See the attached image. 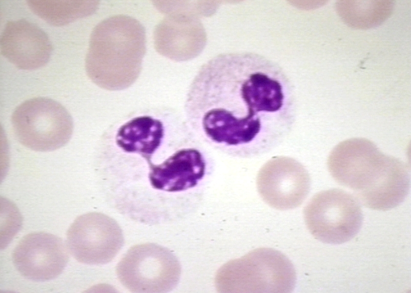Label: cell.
<instances>
[{"label": "cell", "mask_w": 411, "mask_h": 293, "mask_svg": "<svg viewBox=\"0 0 411 293\" xmlns=\"http://www.w3.org/2000/svg\"><path fill=\"white\" fill-rule=\"evenodd\" d=\"M187 122L206 145L228 156L252 158L282 143L295 111L282 70L260 55H218L206 63L186 99Z\"/></svg>", "instance_id": "6da1fadb"}, {"label": "cell", "mask_w": 411, "mask_h": 293, "mask_svg": "<svg viewBox=\"0 0 411 293\" xmlns=\"http://www.w3.org/2000/svg\"><path fill=\"white\" fill-rule=\"evenodd\" d=\"M327 167L334 180L353 190L360 204L369 209H393L409 193L410 177L405 163L385 154L366 138L338 144L328 156Z\"/></svg>", "instance_id": "7a4b0ae2"}, {"label": "cell", "mask_w": 411, "mask_h": 293, "mask_svg": "<svg viewBox=\"0 0 411 293\" xmlns=\"http://www.w3.org/2000/svg\"><path fill=\"white\" fill-rule=\"evenodd\" d=\"M145 52V29L139 21L125 15L107 18L91 33L86 74L102 88L123 90L138 78Z\"/></svg>", "instance_id": "3957f363"}, {"label": "cell", "mask_w": 411, "mask_h": 293, "mask_svg": "<svg viewBox=\"0 0 411 293\" xmlns=\"http://www.w3.org/2000/svg\"><path fill=\"white\" fill-rule=\"evenodd\" d=\"M296 272L288 258L271 248L255 249L228 261L215 277L217 291L223 293H290Z\"/></svg>", "instance_id": "277c9868"}, {"label": "cell", "mask_w": 411, "mask_h": 293, "mask_svg": "<svg viewBox=\"0 0 411 293\" xmlns=\"http://www.w3.org/2000/svg\"><path fill=\"white\" fill-rule=\"evenodd\" d=\"M14 133L25 147L41 152L51 151L65 145L73 133L72 118L59 102L39 97L18 105L11 116Z\"/></svg>", "instance_id": "5b68a950"}, {"label": "cell", "mask_w": 411, "mask_h": 293, "mask_svg": "<svg viewBox=\"0 0 411 293\" xmlns=\"http://www.w3.org/2000/svg\"><path fill=\"white\" fill-rule=\"evenodd\" d=\"M304 221L316 239L341 244L352 239L363 222L361 204L354 195L338 188L315 194L304 209Z\"/></svg>", "instance_id": "8992f818"}, {"label": "cell", "mask_w": 411, "mask_h": 293, "mask_svg": "<svg viewBox=\"0 0 411 293\" xmlns=\"http://www.w3.org/2000/svg\"><path fill=\"white\" fill-rule=\"evenodd\" d=\"M122 284L136 293H162L173 290L181 274L174 254L160 245L145 243L131 248L117 265Z\"/></svg>", "instance_id": "52a82bcc"}, {"label": "cell", "mask_w": 411, "mask_h": 293, "mask_svg": "<svg viewBox=\"0 0 411 293\" xmlns=\"http://www.w3.org/2000/svg\"><path fill=\"white\" fill-rule=\"evenodd\" d=\"M66 245L78 262L103 265L111 261L122 248L121 229L112 218L100 212H89L76 218L66 232Z\"/></svg>", "instance_id": "ba28073f"}, {"label": "cell", "mask_w": 411, "mask_h": 293, "mask_svg": "<svg viewBox=\"0 0 411 293\" xmlns=\"http://www.w3.org/2000/svg\"><path fill=\"white\" fill-rule=\"evenodd\" d=\"M147 163L151 186L167 192L195 188L212 174L214 167L211 155L199 138L158 163Z\"/></svg>", "instance_id": "9c48e42d"}, {"label": "cell", "mask_w": 411, "mask_h": 293, "mask_svg": "<svg viewBox=\"0 0 411 293\" xmlns=\"http://www.w3.org/2000/svg\"><path fill=\"white\" fill-rule=\"evenodd\" d=\"M310 177L304 166L288 156H274L259 170L256 186L261 198L278 209H294L302 204L310 188Z\"/></svg>", "instance_id": "30bf717a"}, {"label": "cell", "mask_w": 411, "mask_h": 293, "mask_svg": "<svg viewBox=\"0 0 411 293\" xmlns=\"http://www.w3.org/2000/svg\"><path fill=\"white\" fill-rule=\"evenodd\" d=\"M66 243L53 234L40 231L22 237L12 253L13 263L23 277L45 281L58 277L68 259Z\"/></svg>", "instance_id": "8fae6325"}, {"label": "cell", "mask_w": 411, "mask_h": 293, "mask_svg": "<svg viewBox=\"0 0 411 293\" xmlns=\"http://www.w3.org/2000/svg\"><path fill=\"white\" fill-rule=\"evenodd\" d=\"M52 49L45 32L24 19L8 21L1 34V54L19 69L42 67L49 61Z\"/></svg>", "instance_id": "7c38bea8"}, {"label": "cell", "mask_w": 411, "mask_h": 293, "mask_svg": "<svg viewBox=\"0 0 411 293\" xmlns=\"http://www.w3.org/2000/svg\"><path fill=\"white\" fill-rule=\"evenodd\" d=\"M166 123L151 116L134 118L120 127L116 144L124 151L139 154L148 162L164 140L168 126Z\"/></svg>", "instance_id": "4fadbf2b"}, {"label": "cell", "mask_w": 411, "mask_h": 293, "mask_svg": "<svg viewBox=\"0 0 411 293\" xmlns=\"http://www.w3.org/2000/svg\"><path fill=\"white\" fill-rule=\"evenodd\" d=\"M31 10L48 24L63 26L92 15L98 0H28Z\"/></svg>", "instance_id": "5bb4252c"}, {"label": "cell", "mask_w": 411, "mask_h": 293, "mask_svg": "<svg viewBox=\"0 0 411 293\" xmlns=\"http://www.w3.org/2000/svg\"><path fill=\"white\" fill-rule=\"evenodd\" d=\"M342 20L353 28L366 29L377 26L387 19L393 8L390 0H342L338 2Z\"/></svg>", "instance_id": "9a60e30c"}]
</instances>
